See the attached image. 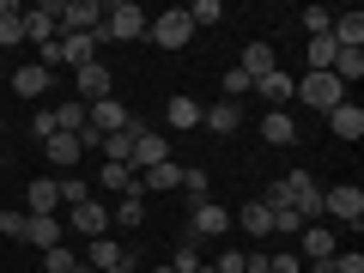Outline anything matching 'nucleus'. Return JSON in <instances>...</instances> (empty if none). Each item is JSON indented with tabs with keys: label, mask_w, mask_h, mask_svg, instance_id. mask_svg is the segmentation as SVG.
Returning a JSON list of instances; mask_svg holds the SVG:
<instances>
[{
	"label": "nucleus",
	"mask_w": 364,
	"mask_h": 273,
	"mask_svg": "<svg viewBox=\"0 0 364 273\" xmlns=\"http://www.w3.org/2000/svg\"><path fill=\"white\" fill-rule=\"evenodd\" d=\"M273 213V231H279V237H298L304 231V213L298 207H267Z\"/></svg>",
	"instance_id": "obj_39"
},
{
	"label": "nucleus",
	"mask_w": 364,
	"mask_h": 273,
	"mask_svg": "<svg viewBox=\"0 0 364 273\" xmlns=\"http://www.w3.org/2000/svg\"><path fill=\"white\" fill-rule=\"evenodd\" d=\"M231 225H243L249 237H273V213L261 207V200H249V207H237V213H231Z\"/></svg>",
	"instance_id": "obj_26"
},
{
	"label": "nucleus",
	"mask_w": 364,
	"mask_h": 273,
	"mask_svg": "<svg viewBox=\"0 0 364 273\" xmlns=\"http://www.w3.org/2000/svg\"><path fill=\"white\" fill-rule=\"evenodd\" d=\"M334 273H364V255L358 249H334Z\"/></svg>",
	"instance_id": "obj_45"
},
{
	"label": "nucleus",
	"mask_w": 364,
	"mask_h": 273,
	"mask_svg": "<svg viewBox=\"0 0 364 273\" xmlns=\"http://www.w3.org/2000/svg\"><path fill=\"white\" fill-rule=\"evenodd\" d=\"M255 91H261V104H267V109H286V104H291V91H298V73L273 67V73L255 79Z\"/></svg>",
	"instance_id": "obj_11"
},
{
	"label": "nucleus",
	"mask_w": 364,
	"mask_h": 273,
	"mask_svg": "<svg viewBox=\"0 0 364 273\" xmlns=\"http://www.w3.org/2000/svg\"><path fill=\"white\" fill-rule=\"evenodd\" d=\"M298 243H304V255H310V261H328V255L340 249L328 225H304V231H298Z\"/></svg>",
	"instance_id": "obj_25"
},
{
	"label": "nucleus",
	"mask_w": 364,
	"mask_h": 273,
	"mask_svg": "<svg viewBox=\"0 0 364 273\" xmlns=\"http://www.w3.org/2000/svg\"><path fill=\"white\" fill-rule=\"evenodd\" d=\"M146 25H152L146 6H134V0H109V6H104V25L91 31V37H97V55H104L109 43H140Z\"/></svg>",
	"instance_id": "obj_1"
},
{
	"label": "nucleus",
	"mask_w": 364,
	"mask_h": 273,
	"mask_svg": "<svg viewBox=\"0 0 364 273\" xmlns=\"http://www.w3.org/2000/svg\"><path fill=\"white\" fill-rule=\"evenodd\" d=\"M328 37H334V49H364V13H334Z\"/></svg>",
	"instance_id": "obj_19"
},
{
	"label": "nucleus",
	"mask_w": 364,
	"mask_h": 273,
	"mask_svg": "<svg viewBox=\"0 0 364 273\" xmlns=\"http://www.w3.org/2000/svg\"><path fill=\"white\" fill-rule=\"evenodd\" d=\"M195 273H213V267H207V261H200V267H195Z\"/></svg>",
	"instance_id": "obj_50"
},
{
	"label": "nucleus",
	"mask_w": 364,
	"mask_h": 273,
	"mask_svg": "<svg viewBox=\"0 0 364 273\" xmlns=\"http://www.w3.org/2000/svg\"><path fill=\"white\" fill-rule=\"evenodd\" d=\"M164 188H182V164H152V170H140V195H164Z\"/></svg>",
	"instance_id": "obj_21"
},
{
	"label": "nucleus",
	"mask_w": 364,
	"mask_h": 273,
	"mask_svg": "<svg viewBox=\"0 0 364 273\" xmlns=\"http://www.w3.org/2000/svg\"><path fill=\"white\" fill-rule=\"evenodd\" d=\"M0 237L18 243V237H25V213H6V207H0Z\"/></svg>",
	"instance_id": "obj_44"
},
{
	"label": "nucleus",
	"mask_w": 364,
	"mask_h": 273,
	"mask_svg": "<svg viewBox=\"0 0 364 273\" xmlns=\"http://www.w3.org/2000/svg\"><path fill=\"white\" fill-rule=\"evenodd\" d=\"M79 104H104V97H116V91H109V67H104V55H97V61L91 67H79Z\"/></svg>",
	"instance_id": "obj_13"
},
{
	"label": "nucleus",
	"mask_w": 364,
	"mask_h": 273,
	"mask_svg": "<svg viewBox=\"0 0 364 273\" xmlns=\"http://www.w3.org/2000/svg\"><path fill=\"white\" fill-rule=\"evenodd\" d=\"M243 116H249V109H243V104H225V97H219L213 109H200V122H207L213 134H237V128H243Z\"/></svg>",
	"instance_id": "obj_22"
},
{
	"label": "nucleus",
	"mask_w": 364,
	"mask_h": 273,
	"mask_svg": "<svg viewBox=\"0 0 364 273\" xmlns=\"http://www.w3.org/2000/svg\"><path fill=\"white\" fill-rule=\"evenodd\" d=\"M328 128H334V140H358V134H364V109L346 97L340 109H328Z\"/></svg>",
	"instance_id": "obj_20"
},
{
	"label": "nucleus",
	"mask_w": 364,
	"mask_h": 273,
	"mask_svg": "<svg viewBox=\"0 0 364 273\" xmlns=\"http://www.w3.org/2000/svg\"><path fill=\"white\" fill-rule=\"evenodd\" d=\"M140 128H146V122L134 116L122 134H104V146H97V152H104V164H128V170H134V140H140Z\"/></svg>",
	"instance_id": "obj_12"
},
{
	"label": "nucleus",
	"mask_w": 364,
	"mask_h": 273,
	"mask_svg": "<svg viewBox=\"0 0 364 273\" xmlns=\"http://www.w3.org/2000/svg\"><path fill=\"white\" fill-rule=\"evenodd\" d=\"M164 158H170V140L158 128H140V140H134V176L152 170V164H164Z\"/></svg>",
	"instance_id": "obj_15"
},
{
	"label": "nucleus",
	"mask_w": 364,
	"mask_h": 273,
	"mask_svg": "<svg viewBox=\"0 0 364 273\" xmlns=\"http://www.w3.org/2000/svg\"><path fill=\"white\" fill-rule=\"evenodd\" d=\"M79 128H85V104H79V97L55 104V134H79Z\"/></svg>",
	"instance_id": "obj_32"
},
{
	"label": "nucleus",
	"mask_w": 364,
	"mask_h": 273,
	"mask_svg": "<svg viewBox=\"0 0 364 273\" xmlns=\"http://www.w3.org/2000/svg\"><path fill=\"white\" fill-rule=\"evenodd\" d=\"M97 182H104V195H128V188H140V176H134L128 164H97Z\"/></svg>",
	"instance_id": "obj_28"
},
{
	"label": "nucleus",
	"mask_w": 364,
	"mask_h": 273,
	"mask_svg": "<svg viewBox=\"0 0 364 273\" xmlns=\"http://www.w3.org/2000/svg\"><path fill=\"white\" fill-rule=\"evenodd\" d=\"M134 122V109L122 104V97H104V104H85V128L97 134V140H104V134H122Z\"/></svg>",
	"instance_id": "obj_6"
},
{
	"label": "nucleus",
	"mask_w": 364,
	"mask_h": 273,
	"mask_svg": "<svg viewBox=\"0 0 364 273\" xmlns=\"http://www.w3.org/2000/svg\"><path fill=\"white\" fill-rule=\"evenodd\" d=\"M291 97H304V109H322V116H328V109H340V104H346V85H340L334 73H304Z\"/></svg>",
	"instance_id": "obj_3"
},
{
	"label": "nucleus",
	"mask_w": 364,
	"mask_h": 273,
	"mask_svg": "<svg viewBox=\"0 0 364 273\" xmlns=\"http://www.w3.org/2000/svg\"><path fill=\"white\" fill-rule=\"evenodd\" d=\"M31 134H37V140H49V134H55V109H37V116H31Z\"/></svg>",
	"instance_id": "obj_46"
},
{
	"label": "nucleus",
	"mask_w": 364,
	"mask_h": 273,
	"mask_svg": "<svg viewBox=\"0 0 364 273\" xmlns=\"http://www.w3.org/2000/svg\"><path fill=\"white\" fill-rule=\"evenodd\" d=\"M188 37H195V25H188L182 6H170V13H158L146 25V43H158V49H188Z\"/></svg>",
	"instance_id": "obj_4"
},
{
	"label": "nucleus",
	"mask_w": 364,
	"mask_h": 273,
	"mask_svg": "<svg viewBox=\"0 0 364 273\" xmlns=\"http://www.w3.org/2000/svg\"><path fill=\"white\" fill-rule=\"evenodd\" d=\"M79 267V255L67 243H55V249H43V273H73Z\"/></svg>",
	"instance_id": "obj_36"
},
{
	"label": "nucleus",
	"mask_w": 364,
	"mask_h": 273,
	"mask_svg": "<svg viewBox=\"0 0 364 273\" xmlns=\"http://www.w3.org/2000/svg\"><path fill=\"white\" fill-rule=\"evenodd\" d=\"M243 73H249V79L273 73V43H267V37H255V43H249V49H243Z\"/></svg>",
	"instance_id": "obj_30"
},
{
	"label": "nucleus",
	"mask_w": 364,
	"mask_h": 273,
	"mask_svg": "<svg viewBox=\"0 0 364 273\" xmlns=\"http://www.w3.org/2000/svg\"><path fill=\"white\" fill-rule=\"evenodd\" d=\"M182 188H188L195 200H213L207 195V164H188V170H182Z\"/></svg>",
	"instance_id": "obj_42"
},
{
	"label": "nucleus",
	"mask_w": 364,
	"mask_h": 273,
	"mask_svg": "<svg viewBox=\"0 0 364 273\" xmlns=\"http://www.w3.org/2000/svg\"><path fill=\"white\" fill-rule=\"evenodd\" d=\"M109 219H116L122 231H140V225H146V195H140V188L116 195V213H109Z\"/></svg>",
	"instance_id": "obj_23"
},
{
	"label": "nucleus",
	"mask_w": 364,
	"mask_h": 273,
	"mask_svg": "<svg viewBox=\"0 0 364 273\" xmlns=\"http://www.w3.org/2000/svg\"><path fill=\"white\" fill-rule=\"evenodd\" d=\"M310 273H334V255H328V261H310Z\"/></svg>",
	"instance_id": "obj_47"
},
{
	"label": "nucleus",
	"mask_w": 364,
	"mask_h": 273,
	"mask_svg": "<svg viewBox=\"0 0 364 273\" xmlns=\"http://www.w3.org/2000/svg\"><path fill=\"white\" fill-rule=\"evenodd\" d=\"M67 225L79 237H109V207L104 200H79V207H67Z\"/></svg>",
	"instance_id": "obj_9"
},
{
	"label": "nucleus",
	"mask_w": 364,
	"mask_h": 273,
	"mask_svg": "<svg viewBox=\"0 0 364 273\" xmlns=\"http://www.w3.org/2000/svg\"><path fill=\"white\" fill-rule=\"evenodd\" d=\"M322 213L334 225H352V231H358V225H364V188H358V182H334V188H322Z\"/></svg>",
	"instance_id": "obj_2"
},
{
	"label": "nucleus",
	"mask_w": 364,
	"mask_h": 273,
	"mask_svg": "<svg viewBox=\"0 0 364 273\" xmlns=\"http://www.w3.org/2000/svg\"><path fill=\"white\" fill-rule=\"evenodd\" d=\"M104 273H134V267H104Z\"/></svg>",
	"instance_id": "obj_49"
},
{
	"label": "nucleus",
	"mask_w": 364,
	"mask_h": 273,
	"mask_svg": "<svg viewBox=\"0 0 364 273\" xmlns=\"http://www.w3.org/2000/svg\"><path fill=\"white\" fill-rule=\"evenodd\" d=\"M43 152H49L55 176H67V164H79V158H85V146H79V134H49V140H43Z\"/></svg>",
	"instance_id": "obj_16"
},
{
	"label": "nucleus",
	"mask_w": 364,
	"mask_h": 273,
	"mask_svg": "<svg viewBox=\"0 0 364 273\" xmlns=\"http://www.w3.org/2000/svg\"><path fill=\"white\" fill-rule=\"evenodd\" d=\"M49 79H55V73H43V67H13V91H18V97H43Z\"/></svg>",
	"instance_id": "obj_29"
},
{
	"label": "nucleus",
	"mask_w": 364,
	"mask_h": 273,
	"mask_svg": "<svg viewBox=\"0 0 364 273\" xmlns=\"http://www.w3.org/2000/svg\"><path fill=\"white\" fill-rule=\"evenodd\" d=\"M304 31H310V37H328V25H334V13H328V6H304V18H298Z\"/></svg>",
	"instance_id": "obj_41"
},
{
	"label": "nucleus",
	"mask_w": 364,
	"mask_h": 273,
	"mask_svg": "<svg viewBox=\"0 0 364 273\" xmlns=\"http://www.w3.org/2000/svg\"><path fill=\"white\" fill-rule=\"evenodd\" d=\"M195 267H200V243H195V237H182L176 255H170V273H195Z\"/></svg>",
	"instance_id": "obj_35"
},
{
	"label": "nucleus",
	"mask_w": 364,
	"mask_h": 273,
	"mask_svg": "<svg viewBox=\"0 0 364 273\" xmlns=\"http://www.w3.org/2000/svg\"><path fill=\"white\" fill-rule=\"evenodd\" d=\"M152 273H170V261H158V267H152Z\"/></svg>",
	"instance_id": "obj_48"
},
{
	"label": "nucleus",
	"mask_w": 364,
	"mask_h": 273,
	"mask_svg": "<svg viewBox=\"0 0 364 273\" xmlns=\"http://www.w3.org/2000/svg\"><path fill=\"white\" fill-rule=\"evenodd\" d=\"M261 273H304V255H261Z\"/></svg>",
	"instance_id": "obj_43"
},
{
	"label": "nucleus",
	"mask_w": 364,
	"mask_h": 273,
	"mask_svg": "<svg viewBox=\"0 0 364 273\" xmlns=\"http://www.w3.org/2000/svg\"><path fill=\"white\" fill-rule=\"evenodd\" d=\"M18 243L55 249V243H61V219H55V213H25V237H18Z\"/></svg>",
	"instance_id": "obj_14"
},
{
	"label": "nucleus",
	"mask_w": 364,
	"mask_h": 273,
	"mask_svg": "<svg viewBox=\"0 0 364 273\" xmlns=\"http://www.w3.org/2000/svg\"><path fill=\"white\" fill-rule=\"evenodd\" d=\"M55 37H61V13H55V6H25V43L49 49Z\"/></svg>",
	"instance_id": "obj_10"
},
{
	"label": "nucleus",
	"mask_w": 364,
	"mask_h": 273,
	"mask_svg": "<svg viewBox=\"0 0 364 273\" xmlns=\"http://www.w3.org/2000/svg\"><path fill=\"white\" fill-rule=\"evenodd\" d=\"M219 85H225V104H243L249 91H255V79H249V73H243V67H231V73H225V79H219Z\"/></svg>",
	"instance_id": "obj_34"
},
{
	"label": "nucleus",
	"mask_w": 364,
	"mask_h": 273,
	"mask_svg": "<svg viewBox=\"0 0 364 273\" xmlns=\"http://www.w3.org/2000/svg\"><path fill=\"white\" fill-rule=\"evenodd\" d=\"M182 13H188V25H219V18H225V0H195V6H182Z\"/></svg>",
	"instance_id": "obj_33"
},
{
	"label": "nucleus",
	"mask_w": 364,
	"mask_h": 273,
	"mask_svg": "<svg viewBox=\"0 0 364 273\" xmlns=\"http://www.w3.org/2000/svg\"><path fill=\"white\" fill-rule=\"evenodd\" d=\"M261 140L267 146H291L298 140V116H291V109H267V116H261Z\"/></svg>",
	"instance_id": "obj_17"
},
{
	"label": "nucleus",
	"mask_w": 364,
	"mask_h": 273,
	"mask_svg": "<svg viewBox=\"0 0 364 273\" xmlns=\"http://www.w3.org/2000/svg\"><path fill=\"white\" fill-rule=\"evenodd\" d=\"M18 43H25V6L0 0V49H18Z\"/></svg>",
	"instance_id": "obj_24"
},
{
	"label": "nucleus",
	"mask_w": 364,
	"mask_h": 273,
	"mask_svg": "<svg viewBox=\"0 0 364 273\" xmlns=\"http://www.w3.org/2000/svg\"><path fill=\"white\" fill-rule=\"evenodd\" d=\"M55 13H61V31H73V37H91V31L104 25V0H61Z\"/></svg>",
	"instance_id": "obj_8"
},
{
	"label": "nucleus",
	"mask_w": 364,
	"mask_h": 273,
	"mask_svg": "<svg viewBox=\"0 0 364 273\" xmlns=\"http://www.w3.org/2000/svg\"><path fill=\"white\" fill-rule=\"evenodd\" d=\"M55 188H61V207H79V200H91V188L73 176V170H67V176H55Z\"/></svg>",
	"instance_id": "obj_38"
},
{
	"label": "nucleus",
	"mask_w": 364,
	"mask_h": 273,
	"mask_svg": "<svg viewBox=\"0 0 364 273\" xmlns=\"http://www.w3.org/2000/svg\"><path fill=\"white\" fill-rule=\"evenodd\" d=\"M25 213H55L61 219V188H55V176H37L25 188Z\"/></svg>",
	"instance_id": "obj_18"
},
{
	"label": "nucleus",
	"mask_w": 364,
	"mask_h": 273,
	"mask_svg": "<svg viewBox=\"0 0 364 273\" xmlns=\"http://www.w3.org/2000/svg\"><path fill=\"white\" fill-rule=\"evenodd\" d=\"M328 73H334L340 85H352V79H364V49H340V55H334V67H328Z\"/></svg>",
	"instance_id": "obj_31"
},
{
	"label": "nucleus",
	"mask_w": 364,
	"mask_h": 273,
	"mask_svg": "<svg viewBox=\"0 0 364 273\" xmlns=\"http://www.w3.org/2000/svg\"><path fill=\"white\" fill-rule=\"evenodd\" d=\"M207 267H213V273H249V255H243V249H219Z\"/></svg>",
	"instance_id": "obj_40"
},
{
	"label": "nucleus",
	"mask_w": 364,
	"mask_h": 273,
	"mask_svg": "<svg viewBox=\"0 0 364 273\" xmlns=\"http://www.w3.org/2000/svg\"><path fill=\"white\" fill-rule=\"evenodd\" d=\"M225 231H231V213H225L219 200H195V207H188V231L182 237L200 243V237H225Z\"/></svg>",
	"instance_id": "obj_7"
},
{
	"label": "nucleus",
	"mask_w": 364,
	"mask_h": 273,
	"mask_svg": "<svg viewBox=\"0 0 364 273\" xmlns=\"http://www.w3.org/2000/svg\"><path fill=\"white\" fill-rule=\"evenodd\" d=\"M334 37H310V73H328V67H334Z\"/></svg>",
	"instance_id": "obj_37"
},
{
	"label": "nucleus",
	"mask_w": 364,
	"mask_h": 273,
	"mask_svg": "<svg viewBox=\"0 0 364 273\" xmlns=\"http://www.w3.org/2000/svg\"><path fill=\"white\" fill-rule=\"evenodd\" d=\"M279 182H286L291 207L304 213V225H316V219H322V182H316L310 170H291V176H279Z\"/></svg>",
	"instance_id": "obj_5"
},
{
	"label": "nucleus",
	"mask_w": 364,
	"mask_h": 273,
	"mask_svg": "<svg viewBox=\"0 0 364 273\" xmlns=\"http://www.w3.org/2000/svg\"><path fill=\"white\" fill-rule=\"evenodd\" d=\"M164 122L170 128H200V104L188 97V91H176V97L164 104Z\"/></svg>",
	"instance_id": "obj_27"
}]
</instances>
